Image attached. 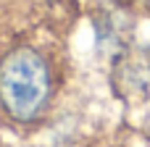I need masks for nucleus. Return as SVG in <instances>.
Masks as SVG:
<instances>
[{"mask_svg": "<svg viewBox=\"0 0 150 147\" xmlns=\"http://www.w3.org/2000/svg\"><path fill=\"white\" fill-rule=\"evenodd\" d=\"M116 8H121L124 13H129L132 18H150V0H111Z\"/></svg>", "mask_w": 150, "mask_h": 147, "instance_id": "nucleus-2", "label": "nucleus"}, {"mask_svg": "<svg viewBox=\"0 0 150 147\" xmlns=\"http://www.w3.org/2000/svg\"><path fill=\"white\" fill-rule=\"evenodd\" d=\"M63 92V55L47 39L13 34L0 42V121L16 132L40 129Z\"/></svg>", "mask_w": 150, "mask_h": 147, "instance_id": "nucleus-1", "label": "nucleus"}, {"mask_svg": "<svg viewBox=\"0 0 150 147\" xmlns=\"http://www.w3.org/2000/svg\"><path fill=\"white\" fill-rule=\"evenodd\" d=\"M148 66H150V50H148Z\"/></svg>", "mask_w": 150, "mask_h": 147, "instance_id": "nucleus-3", "label": "nucleus"}]
</instances>
